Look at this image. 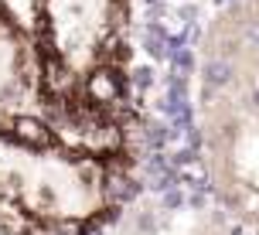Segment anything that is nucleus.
Instances as JSON below:
<instances>
[{"label":"nucleus","mask_w":259,"mask_h":235,"mask_svg":"<svg viewBox=\"0 0 259 235\" xmlns=\"http://www.w3.org/2000/svg\"><path fill=\"white\" fill-rule=\"evenodd\" d=\"M48 113L62 130L126 154L130 0H27Z\"/></svg>","instance_id":"2"},{"label":"nucleus","mask_w":259,"mask_h":235,"mask_svg":"<svg viewBox=\"0 0 259 235\" xmlns=\"http://www.w3.org/2000/svg\"><path fill=\"white\" fill-rule=\"evenodd\" d=\"M24 116L52 119L45 96V68L31 24L14 14L7 0H0V119Z\"/></svg>","instance_id":"4"},{"label":"nucleus","mask_w":259,"mask_h":235,"mask_svg":"<svg viewBox=\"0 0 259 235\" xmlns=\"http://www.w3.org/2000/svg\"><path fill=\"white\" fill-rule=\"evenodd\" d=\"M0 235H45V232L34 228L27 218H21L17 211H11V208L0 205Z\"/></svg>","instance_id":"6"},{"label":"nucleus","mask_w":259,"mask_h":235,"mask_svg":"<svg viewBox=\"0 0 259 235\" xmlns=\"http://www.w3.org/2000/svg\"><path fill=\"white\" fill-rule=\"evenodd\" d=\"M194 147L211 201L259 232V0H222L198 34Z\"/></svg>","instance_id":"1"},{"label":"nucleus","mask_w":259,"mask_h":235,"mask_svg":"<svg viewBox=\"0 0 259 235\" xmlns=\"http://www.w3.org/2000/svg\"><path fill=\"white\" fill-rule=\"evenodd\" d=\"M113 225L119 228L116 235H225L229 218L205 191V198L160 195L143 201L126 198Z\"/></svg>","instance_id":"5"},{"label":"nucleus","mask_w":259,"mask_h":235,"mask_svg":"<svg viewBox=\"0 0 259 235\" xmlns=\"http://www.w3.org/2000/svg\"><path fill=\"white\" fill-rule=\"evenodd\" d=\"M126 154L48 116L0 119V205L45 235L106 232L126 205Z\"/></svg>","instance_id":"3"}]
</instances>
